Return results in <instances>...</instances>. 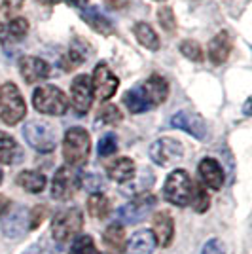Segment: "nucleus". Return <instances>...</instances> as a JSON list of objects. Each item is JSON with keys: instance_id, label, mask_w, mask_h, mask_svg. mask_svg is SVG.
Here are the masks:
<instances>
[{"instance_id": "obj_1", "label": "nucleus", "mask_w": 252, "mask_h": 254, "mask_svg": "<svg viewBox=\"0 0 252 254\" xmlns=\"http://www.w3.org/2000/svg\"><path fill=\"white\" fill-rule=\"evenodd\" d=\"M91 152V137L84 127H70L64 133L63 158L70 167L84 165Z\"/></svg>"}, {"instance_id": "obj_2", "label": "nucleus", "mask_w": 252, "mask_h": 254, "mask_svg": "<svg viewBox=\"0 0 252 254\" xmlns=\"http://www.w3.org/2000/svg\"><path fill=\"white\" fill-rule=\"evenodd\" d=\"M27 114V105L23 101L19 87L13 82L0 85V120L6 126L19 124Z\"/></svg>"}, {"instance_id": "obj_3", "label": "nucleus", "mask_w": 252, "mask_h": 254, "mask_svg": "<svg viewBox=\"0 0 252 254\" xmlns=\"http://www.w3.org/2000/svg\"><path fill=\"white\" fill-rule=\"evenodd\" d=\"M32 105H34V108L40 114H46V116H63L64 112L68 110V99H66V95L59 87L46 84L34 89Z\"/></svg>"}, {"instance_id": "obj_4", "label": "nucleus", "mask_w": 252, "mask_h": 254, "mask_svg": "<svg viewBox=\"0 0 252 254\" xmlns=\"http://www.w3.org/2000/svg\"><path fill=\"white\" fill-rule=\"evenodd\" d=\"M23 137L31 148H34L36 152H44V154L55 150V144H57V131L53 129L52 124L42 122V120H31L29 124H25Z\"/></svg>"}, {"instance_id": "obj_5", "label": "nucleus", "mask_w": 252, "mask_h": 254, "mask_svg": "<svg viewBox=\"0 0 252 254\" xmlns=\"http://www.w3.org/2000/svg\"><path fill=\"white\" fill-rule=\"evenodd\" d=\"M191 191H193V182L189 179V175L184 169H177L165 180L163 197L177 207H186L191 201Z\"/></svg>"}, {"instance_id": "obj_6", "label": "nucleus", "mask_w": 252, "mask_h": 254, "mask_svg": "<svg viewBox=\"0 0 252 254\" xmlns=\"http://www.w3.org/2000/svg\"><path fill=\"white\" fill-rule=\"evenodd\" d=\"M82 226H84V216L78 207H70L66 211L57 212L52 222L53 239H57L59 243L70 241L80 233Z\"/></svg>"}, {"instance_id": "obj_7", "label": "nucleus", "mask_w": 252, "mask_h": 254, "mask_svg": "<svg viewBox=\"0 0 252 254\" xmlns=\"http://www.w3.org/2000/svg\"><path fill=\"white\" fill-rule=\"evenodd\" d=\"M82 186V175L78 171L70 167V165H63L59 167L52 182V195L53 199L59 201H66L70 199L76 191Z\"/></svg>"}, {"instance_id": "obj_8", "label": "nucleus", "mask_w": 252, "mask_h": 254, "mask_svg": "<svg viewBox=\"0 0 252 254\" xmlns=\"http://www.w3.org/2000/svg\"><path fill=\"white\" fill-rule=\"evenodd\" d=\"M148 154H150V158H152L154 163H158L161 167H167V165H173V163H177L179 159H182L184 148H182L180 140H177V138L161 137L152 142Z\"/></svg>"}, {"instance_id": "obj_9", "label": "nucleus", "mask_w": 252, "mask_h": 254, "mask_svg": "<svg viewBox=\"0 0 252 254\" xmlns=\"http://www.w3.org/2000/svg\"><path fill=\"white\" fill-rule=\"evenodd\" d=\"M70 105L78 116H84L89 112L93 105V89L91 80L87 74H78L70 84Z\"/></svg>"}, {"instance_id": "obj_10", "label": "nucleus", "mask_w": 252, "mask_h": 254, "mask_svg": "<svg viewBox=\"0 0 252 254\" xmlns=\"http://www.w3.org/2000/svg\"><path fill=\"white\" fill-rule=\"evenodd\" d=\"M120 87V80L118 76L112 74V70L108 68L106 63H99L93 70V78H91V89L93 95L101 101H108L110 97H114V93Z\"/></svg>"}, {"instance_id": "obj_11", "label": "nucleus", "mask_w": 252, "mask_h": 254, "mask_svg": "<svg viewBox=\"0 0 252 254\" xmlns=\"http://www.w3.org/2000/svg\"><path fill=\"white\" fill-rule=\"evenodd\" d=\"M156 201H158L156 195H152V193H140V195H137L131 203L124 205V207L118 211V216H120L122 222L138 224L146 216L148 212H150V209L156 205Z\"/></svg>"}, {"instance_id": "obj_12", "label": "nucleus", "mask_w": 252, "mask_h": 254, "mask_svg": "<svg viewBox=\"0 0 252 254\" xmlns=\"http://www.w3.org/2000/svg\"><path fill=\"white\" fill-rule=\"evenodd\" d=\"M171 127L182 129V131L189 133L191 137H195L197 140H205L207 138V124L195 112H188V110L177 112L175 116L171 118Z\"/></svg>"}, {"instance_id": "obj_13", "label": "nucleus", "mask_w": 252, "mask_h": 254, "mask_svg": "<svg viewBox=\"0 0 252 254\" xmlns=\"http://www.w3.org/2000/svg\"><path fill=\"white\" fill-rule=\"evenodd\" d=\"M19 72H21L23 80L27 84H38V82H44L50 76L52 66L48 61H44L40 57L25 55L19 59Z\"/></svg>"}, {"instance_id": "obj_14", "label": "nucleus", "mask_w": 252, "mask_h": 254, "mask_svg": "<svg viewBox=\"0 0 252 254\" xmlns=\"http://www.w3.org/2000/svg\"><path fill=\"white\" fill-rule=\"evenodd\" d=\"M140 89H142V93H144V97L148 99V103H150L152 108H154V106H159L161 103H165L169 97L167 80L159 74L150 76L146 82L140 85Z\"/></svg>"}, {"instance_id": "obj_15", "label": "nucleus", "mask_w": 252, "mask_h": 254, "mask_svg": "<svg viewBox=\"0 0 252 254\" xmlns=\"http://www.w3.org/2000/svg\"><path fill=\"white\" fill-rule=\"evenodd\" d=\"M231 48H233V40H231V34L228 31H220L212 40L209 42V59L210 63L214 64H222L228 61L231 53Z\"/></svg>"}, {"instance_id": "obj_16", "label": "nucleus", "mask_w": 252, "mask_h": 254, "mask_svg": "<svg viewBox=\"0 0 252 254\" xmlns=\"http://www.w3.org/2000/svg\"><path fill=\"white\" fill-rule=\"evenodd\" d=\"M91 53H93V48L85 42V40L74 38L70 48H68V53H66V57L63 59L61 64H63L64 70H74V68H78L84 61H87L91 57Z\"/></svg>"}, {"instance_id": "obj_17", "label": "nucleus", "mask_w": 252, "mask_h": 254, "mask_svg": "<svg viewBox=\"0 0 252 254\" xmlns=\"http://www.w3.org/2000/svg\"><path fill=\"white\" fill-rule=\"evenodd\" d=\"M29 212L21 209V207H17V209H13V211L4 218V222H2V232L6 233L8 237L11 239H17V237H21L23 233L29 230Z\"/></svg>"}, {"instance_id": "obj_18", "label": "nucleus", "mask_w": 252, "mask_h": 254, "mask_svg": "<svg viewBox=\"0 0 252 254\" xmlns=\"http://www.w3.org/2000/svg\"><path fill=\"white\" fill-rule=\"evenodd\" d=\"M199 175L201 180L209 186L210 190H220L222 184H224V171H222L220 163L212 158L201 159L199 163Z\"/></svg>"}, {"instance_id": "obj_19", "label": "nucleus", "mask_w": 252, "mask_h": 254, "mask_svg": "<svg viewBox=\"0 0 252 254\" xmlns=\"http://www.w3.org/2000/svg\"><path fill=\"white\" fill-rule=\"evenodd\" d=\"M154 237H156V243H159L161 247H169L173 241V235H175V222L171 218V214L165 211L158 212L154 216Z\"/></svg>"}, {"instance_id": "obj_20", "label": "nucleus", "mask_w": 252, "mask_h": 254, "mask_svg": "<svg viewBox=\"0 0 252 254\" xmlns=\"http://www.w3.org/2000/svg\"><path fill=\"white\" fill-rule=\"evenodd\" d=\"M108 177L120 184H126L135 177V163L129 158H116L106 165Z\"/></svg>"}, {"instance_id": "obj_21", "label": "nucleus", "mask_w": 252, "mask_h": 254, "mask_svg": "<svg viewBox=\"0 0 252 254\" xmlns=\"http://www.w3.org/2000/svg\"><path fill=\"white\" fill-rule=\"evenodd\" d=\"M80 15H82V19H84L95 32H99V34H103V36H110V34L116 32V27L112 25V21H110L106 15H103L97 8H87V10H84Z\"/></svg>"}, {"instance_id": "obj_22", "label": "nucleus", "mask_w": 252, "mask_h": 254, "mask_svg": "<svg viewBox=\"0 0 252 254\" xmlns=\"http://www.w3.org/2000/svg\"><path fill=\"white\" fill-rule=\"evenodd\" d=\"M156 249V237L150 230H140L137 232L131 241L127 243V254H152Z\"/></svg>"}, {"instance_id": "obj_23", "label": "nucleus", "mask_w": 252, "mask_h": 254, "mask_svg": "<svg viewBox=\"0 0 252 254\" xmlns=\"http://www.w3.org/2000/svg\"><path fill=\"white\" fill-rule=\"evenodd\" d=\"M133 34H135L137 42L140 44V46H144L146 50H150V52H158L159 46H161L158 32L144 21H137L133 25Z\"/></svg>"}, {"instance_id": "obj_24", "label": "nucleus", "mask_w": 252, "mask_h": 254, "mask_svg": "<svg viewBox=\"0 0 252 254\" xmlns=\"http://www.w3.org/2000/svg\"><path fill=\"white\" fill-rule=\"evenodd\" d=\"M21 159V148L15 142V138L10 137L8 133L0 131V163L4 165H13Z\"/></svg>"}, {"instance_id": "obj_25", "label": "nucleus", "mask_w": 252, "mask_h": 254, "mask_svg": "<svg viewBox=\"0 0 252 254\" xmlns=\"http://www.w3.org/2000/svg\"><path fill=\"white\" fill-rule=\"evenodd\" d=\"M105 247L110 254H122L126 247V232L120 224L108 226L105 232Z\"/></svg>"}, {"instance_id": "obj_26", "label": "nucleus", "mask_w": 252, "mask_h": 254, "mask_svg": "<svg viewBox=\"0 0 252 254\" xmlns=\"http://www.w3.org/2000/svg\"><path fill=\"white\" fill-rule=\"evenodd\" d=\"M46 177L38 171H23L17 175V184L29 193H40L46 188Z\"/></svg>"}, {"instance_id": "obj_27", "label": "nucleus", "mask_w": 252, "mask_h": 254, "mask_svg": "<svg viewBox=\"0 0 252 254\" xmlns=\"http://www.w3.org/2000/svg\"><path fill=\"white\" fill-rule=\"evenodd\" d=\"M124 103H126V106L129 108V112H133V114H142V112H146V110L152 108L150 103H148V99L144 97V93H142L140 85H137V87H133V89L127 91L126 95H124Z\"/></svg>"}, {"instance_id": "obj_28", "label": "nucleus", "mask_w": 252, "mask_h": 254, "mask_svg": "<svg viewBox=\"0 0 252 254\" xmlns=\"http://www.w3.org/2000/svg\"><path fill=\"white\" fill-rule=\"evenodd\" d=\"M87 212L97 220H103L110 212V201L103 193H91L89 199H87Z\"/></svg>"}, {"instance_id": "obj_29", "label": "nucleus", "mask_w": 252, "mask_h": 254, "mask_svg": "<svg viewBox=\"0 0 252 254\" xmlns=\"http://www.w3.org/2000/svg\"><path fill=\"white\" fill-rule=\"evenodd\" d=\"M154 184V175L152 171H142L140 177H133L129 180V184L124 186V193H146V190Z\"/></svg>"}, {"instance_id": "obj_30", "label": "nucleus", "mask_w": 252, "mask_h": 254, "mask_svg": "<svg viewBox=\"0 0 252 254\" xmlns=\"http://www.w3.org/2000/svg\"><path fill=\"white\" fill-rule=\"evenodd\" d=\"M6 32H8V40L10 42H19L29 32V21L25 17H13V19L6 23Z\"/></svg>"}, {"instance_id": "obj_31", "label": "nucleus", "mask_w": 252, "mask_h": 254, "mask_svg": "<svg viewBox=\"0 0 252 254\" xmlns=\"http://www.w3.org/2000/svg\"><path fill=\"white\" fill-rule=\"evenodd\" d=\"M122 120H124V114L120 112V108L116 105H105L99 110V116H97V122L103 126H116Z\"/></svg>"}, {"instance_id": "obj_32", "label": "nucleus", "mask_w": 252, "mask_h": 254, "mask_svg": "<svg viewBox=\"0 0 252 254\" xmlns=\"http://www.w3.org/2000/svg\"><path fill=\"white\" fill-rule=\"evenodd\" d=\"M68 254H101V253L97 251L91 235H80V237H74V243L70 247V253Z\"/></svg>"}, {"instance_id": "obj_33", "label": "nucleus", "mask_w": 252, "mask_h": 254, "mask_svg": "<svg viewBox=\"0 0 252 254\" xmlns=\"http://www.w3.org/2000/svg\"><path fill=\"white\" fill-rule=\"evenodd\" d=\"M180 53H182L186 59L193 61V63H201V61L205 59L203 48H201V44L195 42V40H184V42L180 44Z\"/></svg>"}, {"instance_id": "obj_34", "label": "nucleus", "mask_w": 252, "mask_h": 254, "mask_svg": "<svg viewBox=\"0 0 252 254\" xmlns=\"http://www.w3.org/2000/svg\"><path fill=\"white\" fill-rule=\"evenodd\" d=\"M158 21L161 25V29L169 34L177 31V17H175V11L171 6H161L158 10Z\"/></svg>"}, {"instance_id": "obj_35", "label": "nucleus", "mask_w": 252, "mask_h": 254, "mask_svg": "<svg viewBox=\"0 0 252 254\" xmlns=\"http://www.w3.org/2000/svg\"><path fill=\"white\" fill-rule=\"evenodd\" d=\"M189 203L193 205V209H195L197 212H205L210 205V197H209V193L205 191L203 186H195L193 191H191V201Z\"/></svg>"}, {"instance_id": "obj_36", "label": "nucleus", "mask_w": 252, "mask_h": 254, "mask_svg": "<svg viewBox=\"0 0 252 254\" xmlns=\"http://www.w3.org/2000/svg\"><path fill=\"white\" fill-rule=\"evenodd\" d=\"M116 150H118V138H116V135L106 133L105 137H101V140H99V156H103V158L112 156V154H116Z\"/></svg>"}, {"instance_id": "obj_37", "label": "nucleus", "mask_w": 252, "mask_h": 254, "mask_svg": "<svg viewBox=\"0 0 252 254\" xmlns=\"http://www.w3.org/2000/svg\"><path fill=\"white\" fill-rule=\"evenodd\" d=\"M23 4H25V0H2L0 11H2L4 17H11V15H15L17 11L21 10Z\"/></svg>"}, {"instance_id": "obj_38", "label": "nucleus", "mask_w": 252, "mask_h": 254, "mask_svg": "<svg viewBox=\"0 0 252 254\" xmlns=\"http://www.w3.org/2000/svg\"><path fill=\"white\" fill-rule=\"evenodd\" d=\"M84 186H85V190L97 193V191H101L103 188H105V180L101 179L99 175L89 173V175H85V177H84Z\"/></svg>"}, {"instance_id": "obj_39", "label": "nucleus", "mask_w": 252, "mask_h": 254, "mask_svg": "<svg viewBox=\"0 0 252 254\" xmlns=\"http://www.w3.org/2000/svg\"><path fill=\"white\" fill-rule=\"evenodd\" d=\"M44 216H46V207H42V205H38V207H34V211L29 214V228H38V224H42Z\"/></svg>"}, {"instance_id": "obj_40", "label": "nucleus", "mask_w": 252, "mask_h": 254, "mask_svg": "<svg viewBox=\"0 0 252 254\" xmlns=\"http://www.w3.org/2000/svg\"><path fill=\"white\" fill-rule=\"evenodd\" d=\"M201 254H226V253H224V247H222V243L218 239H210V241H207V243L203 245Z\"/></svg>"}, {"instance_id": "obj_41", "label": "nucleus", "mask_w": 252, "mask_h": 254, "mask_svg": "<svg viewBox=\"0 0 252 254\" xmlns=\"http://www.w3.org/2000/svg\"><path fill=\"white\" fill-rule=\"evenodd\" d=\"M108 8H112V10H124L129 6V0H103Z\"/></svg>"}, {"instance_id": "obj_42", "label": "nucleus", "mask_w": 252, "mask_h": 254, "mask_svg": "<svg viewBox=\"0 0 252 254\" xmlns=\"http://www.w3.org/2000/svg\"><path fill=\"white\" fill-rule=\"evenodd\" d=\"M23 254H42V249H40V245H31L23 251Z\"/></svg>"}, {"instance_id": "obj_43", "label": "nucleus", "mask_w": 252, "mask_h": 254, "mask_svg": "<svg viewBox=\"0 0 252 254\" xmlns=\"http://www.w3.org/2000/svg\"><path fill=\"white\" fill-rule=\"evenodd\" d=\"M10 209V199L8 197H4V195H0V214L2 212H6Z\"/></svg>"}, {"instance_id": "obj_44", "label": "nucleus", "mask_w": 252, "mask_h": 254, "mask_svg": "<svg viewBox=\"0 0 252 254\" xmlns=\"http://www.w3.org/2000/svg\"><path fill=\"white\" fill-rule=\"evenodd\" d=\"M70 6H76V8H85V4H87V0H66Z\"/></svg>"}, {"instance_id": "obj_45", "label": "nucleus", "mask_w": 252, "mask_h": 254, "mask_svg": "<svg viewBox=\"0 0 252 254\" xmlns=\"http://www.w3.org/2000/svg\"><path fill=\"white\" fill-rule=\"evenodd\" d=\"M245 116H251V101L245 103Z\"/></svg>"}, {"instance_id": "obj_46", "label": "nucleus", "mask_w": 252, "mask_h": 254, "mask_svg": "<svg viewBox=\"0 0 252 254\" xmlns=\"http://www.w3.org/2000/svg\"><path fill=\"white\" fill-rule=\"evenodd\" d=\"M42 2H46V4H55V2H59V0H42Z\"/></svg>"}, {"instance_id": "obj_47", "label": "nucleus", "mask_w": 252, "mask_h": 254, "mask_svg": "<svg viewBox=\"0 0 252 254\" xmlns=\"http://www.w3.org/2000/svg\"><path fill=\"white\" fill-rule=\"evenodd\" d=\"M2 177H4V175H2V169H0V184H2Z\"/></svg>"}, {"instance_id": "obj_48", "label": "nucleus", "mask_w": 252, "mask_h": 254, "mask_svg": "<svg viewBox=\"0 0 252 254\" xmlns=\"http://www.w3.org/2000/svg\"><path fill=\"white\" fill-rule=\"evenodd\" d=\"M156 2H165V0H156Z\"/></svg>"}]
</instances>
